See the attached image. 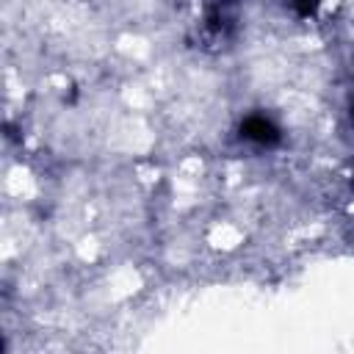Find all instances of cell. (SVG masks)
Listing matches in <instances>:
<instances>
[{"instance_id":"cell-2","label":"cell","mask_w":354,"mask_h":354,"mask_svg":"<svg viewBox=\"0 0 354 354\" xmlns=\"http://www.w3.org/2000/svg\"><path fill=\"white\" fill-rule=\"evenodd\" d=\"M290 3H301V6H304V11H313V8L318 6V0H290Z\"/></svg>"},{"instance_id":"cell-3","label":"cell","mask_w":354,"mask_h":354,"mask_svg":"<svg viewBox=\"0 0 354 354\" xmlns=\"http://www.w3.org/2000/svg\"><path fill=\"white\" fill-rule=\"evenodd\" d=\"M351 119H354V111H351Z\"/></svg>"},{"instance_id":"cell-1","label":"cell","mask_w":354,"mask_h":354,"mask_svg":"<svg viewBox=\"0 0 354 354\" xmlns=\"http://www.w3.org/2000/svg\"><path fill=\"white\" fill-rule=\"evenodd\" d=\"M243 138H254L260 144H268L274 138V127L263 119V116H252L246 124H243Z\"/></svg>"}]
</instances>
